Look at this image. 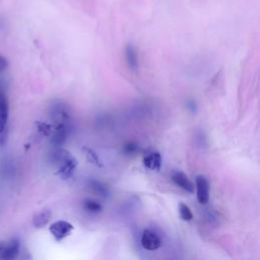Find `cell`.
Listing matches in <instances>:
<instances>
[{"mask_svg": "<svg viewBox=\"0 0 260 260\" xmlns=\"http://www.w3.org/2000/svg\"><path fill=\"white\" fill-rule=\"evenodd\" d=\"M56 161L59 164V170L57 174L61 176L62 179H68L71 177L73 172L77 167V160L70 152L64 149H59L55 153Z\"/></svg>", "mask_w": 260, "mask_h": 260, "instance_id": "cell-1", "label": "cell"}, {"mask_svg": "<svg viewBox=\"0 0 260 260\" xmlns=\"http://www.w3.org/2000/svg\"><path fill=\"white\" fill-rule=\"evenodd\" d=\"M20 244L17 239L9 241H0V258L4 260H11L18 256Z\"/></svg>", "mask_w": 260, "mask_h": 260, "instance_id": "cell-2", "label": "cell"}, {"mask_svg": "<svg viewBox=\"0 0 260 260\" xmlns=\"http://www.w3.org/2000/svg\"><path fill=\"white\" fill-rule=\"evenodd\" d=\"M196 197L200 204H206L209 200V182L207 178L203 175L196 176L195 179Z\"/></svg>", "mask_w": 260, "mask_h": 260, "instance_id": "cell-3", "label": "cell"}, {"mask_svg": "<svg viewBox=\"0 0 260 260\" xmlns=\"http://www.w3.org/2000/svg\"><path fill=\"white\" fill-rule=\"evenodd\" d=\"M73 225L66 220H57L53 222L49 228L50 233L56 241H61L68 237L73 231Z\"/></svg>", "mask_w": 260, "mask_h": 260, "instance_id": "cell-4", "label": "cell"}, {"mask_svg": "<svg viewBox=\"0 0 260 260\" xmlns=\"http://www.w3.org/2000/svg\"><path fill=\"white\" fill-rule=\"evenodd\" d=\"M141 245L145 250L155 251L161 246V238L150 229H145L141 236Z\"/></svg>", "mask_w": 260, "mask_h": 260, "instance_id": "cell-5", "label": "cell"}, {"mask_svg": "<svg viewBox=\"0 0 260 260\" xmlns=\"http://www.w3.org/2000/svg\"><path fill=\"white\" fill-rule=\"evenodd\" d=\"M143 165L151 171H159L161 167V155L157 150L150 149L143 155Z\"/></svg>", "mask_w": 260, "mask_h": 260, "instance_id": "cell-6", "label": "cell"}, {"mask_svg": "<svg viewBox=\"0 0 260 260\" xmlns=\"http://www.w3.org/2000/svg\"><path fill=\"white\" fill-rule=\"evenodd\" d=\"M171 178H172V181L181 189H183L189 193H193L195 191L194 184L190 181L188 176L186 174H184L183 172L175 171L172 173Z\"/></svg>", "mask_w": 260, "mask_h": 260, "instance_id": "cell-7", "label": "cell"}, {"mask_svg": "<svg viewBox=\"0 0 260 260\" xmlns=\"http://www.w3.org/2000/svg\"><path fill=\"white\" fill-rule=\"evenodd\" d=\"M68 134H69V126L67 125V122L58 123L52 137V143L55 146L62 145L66 141Z\"/></svg>", "mask_w": 260, "mask_h": 260, "instance_id": "cell-8", "label": "cell"}, {"mask_svg": "<svg viewBox=\"0 0 260 260\" xmlns=\"http://www.w3.org/2000/svg\"><path fill=\"white\" fill-rule=\"evenodd\" d=\"M125 58L128 67L136 71L138 69V55L135 47L132 44H127L125 48Z\"/></svg>", "mask_w": 260, "mask_h": 260, "instance_id": "cell-9", "label": "cell"}, {"mask_svg": "<svg viewBox=\"0 0 260 260\" xmlns=\"http://www.w3.org/2000/svg\"><path fill=\"white\" fill-rule=\"evenodd\" d=\"M52 216V212L50 209H43L40 212L36 213L32 217V224L37 229L44 228L50 220Z\"/></svg>", "mask_w": 260, "mask_h": 260, "instance_id": "cell-10", "label": "cell"}, {"mask_svg": "<svg viewBox=\"0 0 260 260\" xmlns=\"http://www.w3.org/2000/svg\"><path fill=\"white\" fill-rule=\"evenodd\" d=\"M8 120V103L3 94H0V134L6 130Z\"/></svg>", "mask_w": 260, "mask_h": 260, "instance_id": "cell-11", "label": "cell"}, {"mask_svg": "<svg viewBox=\"0 0 260 260\" xmlns=\"http://www.w3.org/2000/svg\"><path fill=\"white\" fill-rule=\"evenodd\" d=\"M83 208L85 211L91 214H98L103 210L102 204L93 199H85L83 201Z\"/></svg>", "mask_w": 260, "mask_h": 260, "instance_id": "cell-12", "label": "cell"}, {"mask_svg": "<svg viewBox=\"0 0 260 260\" xmlns=\"http://www.w3.org/2000/svg\"><path fill=\"white\" fill-rule=\"evenodd\" d=\"M88 186L93 191V193H95L102 197H107L109 195L108 188L103 183H101L99 181L91 180L88 182Z\"/></svg>", "mask_w": 260, "mask_h": 260, "instance_id": "cell-13", "label": "cell"}, {"mask_svg": "<svg viewBox=\"0 0 260 260\" xmlns=\"http://www.w3.org/2000/svg\"><path fill=\"white\" fill-rule=\"evenodd\" d=\"M83 150H84V152H85V157H86L87 161H89L90 164H92V165H94V166H98V167H102V166H103V164H102V161L100 160L98 154H96L92 149L87 148V147H84Z\"/></svg>", "mask_w": 260, "mask_h": 260, "instance_id": "cell-14", "label": "cell"}, {"mask_svg": "<svg viewBox=\"0 0 260 260\" xmlns=\"http://www.w3.org/2000/svg\"><path fill=\"white\" fill-rule=\"evenodd\" d=\"M179 214H180V217L185 221H189L193 218V213L191 209L185 203L179 204Z\"/></svg>", "mask_w": 260, "mask_h": 260, "instance_id": "cell-15", "label": "cell"}, {"mask_svg": "<svg viewBox=\"0 0 260 260\" xmlns=\"http://www.w3.org/2000/svg\"><path fill=\"white\" fill-rule=\"evenodd\" d=\"M137 150H138V144L133 141H128L123 145V151L128 155L134 154Z\"/></svg>", "mask_w": 260, "mask_h": 260, "instance_id": "cell-16", "label": "cell"}, {"mask_svg": "<svg viewBox=\"0 0 260 260\" xmlns=\"http://www.w3.org/2000/svg\"><path fill=\"white\" fill-rule=\"evenodd\" d=\"M38 129L44 135H49L51 133V126L47 123H38Z\"/></svg>", "mask_w": 260, "mask_h": 260, "instance_id": "cell-17", "label": "cell"}, {"mask_svg": "<svg viewBox=\"0 0 260 260\" xmlns=\"http://www.w3.org/2000/svg\"><path fill=\"white\" fill-rule=\"evenodd\" d=\"M7 65H8V62H7L6 58L3 57L2 55H0V72L5 70L7 68Z\"/></svg>", "mask_w": 260, "mask_h": 260, "instance_id": "cell-18", "label": "cell"}, {"mask_svg": "<svg viewBox=\"0 0 260 260\" xmlns=\"http://www.w3.org/2000/svg\"><path fill=\"white\" fill-rule=\"evenodd\" d=\"M187 108L188 109H190V110H192V112H195L196 111V104H195V102L194 101H189L188 103H187Z\"/></svg>", "mask_w": 260, "mask_h": 260, "instance_id": "cell-19", "label": "cell"}]
</instances>
